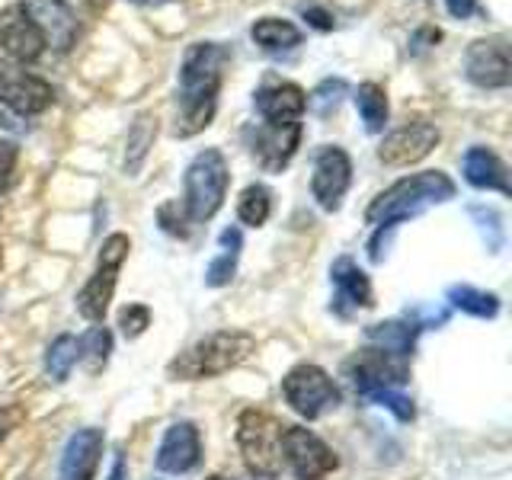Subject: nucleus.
Masks as SVG:
<instances>
[{
	"label": "nucleus",
	"mask_w": 512,
	"mask_h": 480,
	"mask_svg": "<svg viewBox=\"0 0 512 480\" xmlns=\"http://www.w3.org/2000/svg\"><path fill=\"white\" fill-rule=\"evenodd\" d=\"M231 61L228 45L221 42H196L186 48L183 64H180V84H176V116L173 135L192 138L202 128L212 125L215 109H218V90L224 77V64Z\"/></svg>",
	"instance_id": "1"
},
{
	"label": "nucleus",
	"mask_w": 512,
	"mask_h": 480,
	"mask_svg": "<svg viewBox=\"0 0 512 480\" xmlns=\"http://www.w3.org/2000/svg\"><path fill=\"white\" fill-rule=\"evenodd\" d=\"M448 199H455V183H452V176L442 170H423V173L397 180L391 189H384L365 212V221L375 228V240L368 250H375L381 244V237L391 234L400 221L416 218L420 212H426L429 205H439Z\"/></svg>",
	"instance_id": "2"
},
{
	"label": "nucleus",
	"mask_w": 512,
	"mask_h": 480,
	"mask_svg": "<svg viewBox=\"0 0 512 480\" xmlns=\"http://www.w3.org/2000/svg\"><path fill=\"white\" fill-rule=\"evenodd\" d=\"M256 349V340L244 330H218L208 333L205 340L192 343L186 352H180L167 375L176 381H202V378H218L224 372H231L244 362L250 352Z\"/></svg>",
	"instance_id": "3"
},
{
	"label": "nucleus",
	"mask_w": 512,
	"mask_h": 480,
	"mask_svg": "<svg viewBox=\"0 0 512 480\" xmlns=\"http://www.w3.org/2000/svg\"><path fill=\"white\" fill-rule=\"evenodd\" d=\"M231 186V170L228 160L218 148H205L192 157L183 176V215L192 224H202L218 215Z\"/></svg>",
	"instance_id": "4"
},
{
	"label": "nucleus",
	"mask_w": 512,
	"mask_h": 480,
	"mask_svg": "<svg viewBox=\"0 0 512 480\" xmlns=\"http://www.w3.org/2000/svg\"><path fill=\"white\" fill-rule=\"evenodd\" d=\"M282 423L263 410H244L237 416V448L247 471L256 477L282 474Z\"/></svg>",
	"instance_id": "5"
},
{
	"label": "nucleus",
	"mask_w": 512,
	"mask_h": 480,
	"mask_svg": "<svg viewBox=\"0 0 512 480\" xmlns=\"http://www.w3.org/2000/svg\"><path fill=\"white\" fill-rule=\"evenodd\" d=\"M282 394H285V404L298 416H304V420H320L324 413L340 407V400H343L336 381L324 368L311 362L295 365L292 372L282 378Z\"/></svg>",
	"instance_id": "6"
},
{
	"label": "nucleus",
	"mask_w": 512,
	"mask_h": 480,
	"mask_svg": "<svg viewBox=\"0 0 512 480\" xmlns=\"http://www.w3.org/2000/svg\"><path fill=\"white\" fill-rule=\"evenodd\" d=\"M128 250H132V240H128L125 234H109L103 240V250H100V260H96L93 276H90V282L80 288V295H77L80 317L93 320V324L106 317L109 301H112V295H116L119 269L125 263Z\"/></svg>",
	"instance_id": "7"
},
{
	"label": "nucleus",
	"mask_w": 512,
	"mask_h": 480,
	"mask_svg": "<svg viewBox=\"0 0 512 480\" xmlns=\"http://www.w3.org/2000/svg\"><path fill=\"white\" fill-rule=\"evenodd\" d=\"M346 375L365 400L375 391H400L410 381V362L394 352H384L378 346L356 352L346 362Z\"/></svg>",
	"instance_id": "8"
},
{
	"label": "nucleus",
	"mask_w": 512,
	"mask_h": 480,
	"mask_svg": "<svg viewBox=\"0 0 512 480\" xmlns=\"http://www.w3.org/2000/svg\"><path fill=\"white\" fill-rule=\"evenodd\" d=\"M282 468L292 471L298 480H324L340 468L333 448L304 426L282 429Z\"/></svg>",
	"instance_id": "9"
},
{
	"label": "nucleus",
	"mask_w": 512,
	"mask_h": 480,
	"mask_svg": "<svg viewBox=\"0 0 512 480\" xmlns=\"http://www.w3.org/2000/svg\"><path fill=\"white\" fill-rule=\"evenodd\" d=\"M0 103L16 116H39L55 103V90L45 77L26 71V64L0 58Z\"/></svg>",
	"instance_id": "10"
},
{
	"label": "nucleus",
	"mask_w": 512,
	"mask_h": 480,
	"mask_svg": "<svg viewBox=\"0 0 512 480\" xmlns=\"http://www.w3.org/2000/svg\"><path fill=\"white\" fill-rule=\"evenodd\" d=\"M256 116L269 128H292L301 125L304 109H308V93H304L292 80H269L253 93Z\"/></svg>",
	"instance_id": "11"
},
{
	"label": "nucleus",
	"mask_w": 512,
	"mask_h": 480,
	"mask_svg": "<svg viewBox=\"0 0 512 480\" xmlns=\"http://www.w3.org/2000/svg\"><path fill=\"white\" fill-rule=\"evenodd\" d=\"M352 183V160L343 148L327 144L314 157V176H311V192L317 205L324 212H336L343 205V196Z\"/></svg>",
	"instance_id": "12"
},
{
	"label": "nucleus",
	"mask_w": 512,
	"mask_h": 480,
	"mask_svg": "<svg viewBox=\"0 0 512 480\" xmlns=\"http://www.w3.org/2000/svg\"><path fill=\"white\" fill-rule=\"evenodd\" d=\"M20 7L32 23L39 26L45 48L68 52L77 39V16L68 0H20Z\"/></svg>",
	"instance_id": "13"
},
{
	"label": "nucleus",
	"mask_w": 512,
	"mask_h": 480,
	"mask_svg": "<svg viewBox=\"0 0 512 480\" xmlns=\"http://www.w3.org/2000/svg\"><path fill=\"white\" fill-rule=\"evenodd\" d=\"M439 144V128L432 122H410L400 125L397 132H391L381 141L378 160L384 167H410L416 160H423L432 154V148Z\"/></svg>",
	"instance_id": "14"
},
{
	"label": "nucleus",
	"mask_w": 512,
	"mask_h": 480,
	"mask_svg": "<svg viewBox=\"0 0 512 480\" xmlns=\"http://www.w3.org/2000/svg\"><path fill=\"white\" fill-rule=\"evenodd\" d=\"M0 52L7 55V61H16V64H32L45 52V39L39 26L16 4L0 10Z\"/></svg>",
	"instance_id": "15"
},
{
	"label": "nucleus",
	"mask_w": 512,
	"mask_h": 480,
	"mask_svg": "<svg viewBox=\"0 0 512 480\" xmlns=\"http://www.w3.org/2000/svg\"><path fill=\"white\" fill-rule=\"evenodd\" d=\"M103 445H106L103 429L96 426L77 429L68 439V445H64L58 480H93L103 461Z\"/></svg>",
	"instance_id": "16"
},
{
	"label": "nucleus",
	"mask_w": 512,
	"mask_h": 480,
	"mask_svg": "<svg viewBox=\"0 0 512 480\" xmlns=\"http://www.w3.org/2000/svg\"><path fill=\"white\" fill-rule=\"evenodd\" d=\"M202 461V436L192 423H173L157 448V468L167 474H189Z\"/></svg>",
	"instance_id": "17"
},
{
	"label": "nucleus",
	"mask_w": 512,
	"mask_h": 480,
	"mask_svg": "<svg viewBox=\"0 0 512 480\" xmlns=\"http://www.w3.org/2000/svg\"><path fill=\"white\" fill-rule=\"evenodd\" d=\"M330 282H333V311L340 317H349L359 308H372V282H368V276L349 256H340L333 263Z\"/></svg>",
	"instance_id": "18"
},
{
	"label": "nucleus",
	"mask_w": 512,
	"mask_h": 480,
	"mask_svg": "<svg viewBox=\"0 0 512 480\" xmlns=\"http://www.w3.org/2000/svg\"><path fill=\"white\" fill-rule=\"evenodd\" d=\"M298 141H301V125H292V128L260 125L256 135L250 138V151L256 157V164H260L266 173H282L288 164H292Z\"/></svg>",
	"instance_id": "19"
},
{
	"label": "nucleus",
	"mask_w": 512,
	"mask_h": 480,
	"mask_svg": "<svg viewBox=\"0 0 512 480\" xmlns=\"http://www.w3.org/2000/svg\"><path fill=\"white\" fill-rule=\"evenodd\" d=\"M468 77L484 90L509 84V52L503 39H480L468 48Z\"/></svg>",
	"instance_id": "20"
},
{
	"label": "nucleus",
	"mask_w": 512,
	"mask_h": 480,
	"mask_svg": "<svg viewBox=\"0 0 512 480\" xmlns=\"http://www.w3.org/2000/svg\"><path fill=\"white\" fill-rule=\"evenodd\" d=\"M464 180L474 189H496V192H503V196L509 192L503 160L487 148H471L464 154Z\"/></svg>",
	"instance_id": "21"
},
{
	"label": "nucleus",
	"mask_w": 512,
	"mask_h": 480,
	"mask_svg": "<svg viewBox=\"0 0 512 480\" xmlns=\"http://www.w3.org/2000/svg\"><path fill=\"white\" fill-rule=\"evenodd\" d=\"M250 36L256 45L263 48V52H288V48L301 45V29L288 20H276V16H263V20H256Z\"/></svg>",
	"instance_id": "22"
},
{
	"label": "nucleus",
	"mask_w": 512,
	"mask_h": 480,
	"mask_svg": "<svg viewBox=\"0 0 512 480\" xmlns=\"http://www.w3.org/2000/svg\"><path fill=\"white\" fill-rule=\"evenodd\" d=\"M416 333L420 327L416 324H404V320H388V324H372L365 330V336L372 340V346L384 349V352H394V356H410L413 346H416Z\"/></svg>",
	"instance_id": "23"
},
{
	"label": "nucleus",
	"mask_w": 512,
	"mask_h": 480,
	"mask_svg": "<svg viewBox=\"0 0 512 480\" xmlns=\"http://www.w3.org/2000/svg\"><path fill=\"white\" fill-rule=\"evenodd\" d=\"M356 109H359V116H362L365 128L372 135H378L381 128L388 125V93H384V87L375 84V80H365V84H359Z\"/></svg>",
	"instance_id": "24"
},
{
	"label": "nucleus",
	"mask_w": 512,
	"mask_h": 480,
	"mask_svg": "<svg viewBox=\"0 0 512 480\" xmlns=\"http://www.w3.org/2000/svg\"><path fill=\"white\" fill-rule=\"evenodd\" d=\"M154 135H157V119L148 116V112H141V116L132 122V128H128V141H125V173H138V167L144 164V157H148L151 144H154Z\"/></svg>",
	"instance_id": "25"
},
{
	"label": "nucleus",
	"mask_w": 512,
	"mask_h": 480,
	"mask_svg": "<svg viewBox=\"0 0 512 480\" xmlns=\"http://www.w3.org/2000/svg\"><path fill=\"white\" fill-rule=\"evenodd\" d=\"M77 362H80V346H77V336H71V333H61L45 352V372L55 381H68L71 368Z\"/></svg>",
	"instance_id": "26"
},
{
	"label": "nucleus",
	"mask_w": 512,
	"mask_h": 480,
	"mask_svg": "<svg viewBox=\"0 0 512 480\" xmlns=\"http://www.w3.org/2000/svg\"><path fill=\"white\" fill-rule=\"evenodd\" d=\"M272 212V192L263 183H253L240 192V202H237V218L247 224V228H260L266 224Z\"/></svg>",
	"instance_id": "27"
},
{
	"label": "nucleus",
	"mask_w": 512,
	"mask_h": 480,
	"mask_svg": "<svg viewBox=\"0 0 512 480\" xmlns=\"http://www.w3.org/2000/svg\"><path fill=\"white\" fill-rule=\"evenodd\" d=\"M448 301H452L458 311L474 314V317H496V311H500V298L490 292H480V288H471V285L448 288Z\"/></svg>",
	"instance_id": "28"
},
{
	"label": "nucleus",
	"mask_w": 512,
	"mask_h": 480,
	"mask_svg": "<svg viewBox=\"0 0 512 480\" xmlns=\"http://www.w3.org/2000/svg\"><path fill=\"white\" fill-rule=\"evenodd\" d=\"M221 247H224V253L218 256V260L208 266V272H205V282L208 285H228L231 279H234V269H237V253H240V231L237 228H228L221 234Z\"/></svg>",
	"instance_id": "29"
},
{
	"label": "nucleus",
	"mask_w": 512,
	"mask_h": 480,
	"mask_svg": "<svg viewBox=\"0 0 512 480\" xmlns=\"http://www.w3.org/2000/svg\"><path fill=\"white\" fill-rule=\"evenodd\" d=\"M80 346V362H87L90 372H100L109 359V349H112V333L106 327H90L84 336L77 340Z\"/></svg>",
	"instance_id": "30"
},
{
	"label": "nucleus",
	"mask_w": 512,
	"mask_h": 480,
	"mask_svg": "<svg viewBox=\"0 0 512 480\" xmlns=\"http://www.w3.org/2000/svg\"><path fill=\"white\" fill-rule=\"evenodd\" d=\"M119 327H122V333L128 336V340H135V336H141L144 330L151 327V311L144 308V304H128V308L122 311V317H119Z\"/></svg>",
	"instance_id": "31"
},
{
	"label": "nucleus",
	"mask_w": 512,
	"mask_h": 480,
	"mask_svg": "<svg viewBox=\"0 0 512 480\" xmlns=\"http://www.w3.org/2000/svg\"><path fill=\"white\" fill-rule=\"evenodd\" d=\"M16 160H20V148L13 141L0 138V192H7L16 173Z\"/></svg>",
	"instance_id": "32"
},
{
	"label": "nucleus",
	"mask_w": 512,
	"mask_h": 480,
	"mask_svg": "<svg viewBox=\"0 0 512 480\" xmlns=\"http://www.w3.org/2000/svg\"><path fill=\"white\" fill-rule=\"evenodd\" d=\"M20 407H0V442H4L10 432L16 429V423H20Z\"/></svg>",
	"instance_id": "33"
},
{
	"label": "nucleus",
	"mask_w": 512,
	"mask_h": 480,
	"mask_svg": "<svg viewBox=\"0 0 512 480\" xmlns=\"http://www.w3.org/2000/svg\"><path fill=\"white\" fill-rule=\"evenodd\" d=\"M445 7L455 20H468V16L477 10V0H445Z\"/></svg>",
	"instance_id": "34"
},
{
	"label": "nucleus",
	"mask_w": 512,
	"mask_h": 480,
	"mask_svg": "<svg viewBox=\"0 0 512 480\" xmlns=\"http://www.w3.org/2000/svg\"><path fill=\"white\" fill-rule=\"evenodd\" d=\"M304 20H308L311 26H317V29H333V20H330V13L317 10V7H304Z\"/></svg>",
	"instance_id": "35"
},
{
	"label": "nucleus",
	"mask_w": 512,
	"mask_h": 480,
	"mask_svg": "<svg viewBox=\"0 0 512 480\" xmlns=\"http://www.w3.org/2000/svg\"><path fill=\"white\" fill-rule=\"evenodd\" d=\"M109 480H125V458L122 455H116V468H112Z\"/></svg>",
	"instance_id": "36"
},
{
	"label": "nucleus",
	"mask_w": 512,
	"mask_h": 480,
	"mask_svg": "<svg viewBox=\"0 0 512 480\" xmlns=\"http://www.w3.org/2000/svg\"><path fill=\"white\" fill-rule=\"evenodd\" d=\"M132 4H141V7H151V4H164V0H132Z\"/></svg>",
	"instance_id": "37"
},
{
	"label": "nucleus",
	"mask_w": 512,
	"mask_h": 480,
	"mask_svg": "<svg viewBox=\"0 0 512 480\" xmlns=\"http://www.w3.org/2000/svg\"><path fill=\"white\" fill-rule=\"evenodd\" d=\"M208 480H231V477H221V474H215V477H208Z\"/></svg>",
	"instance_id": "38"
},
{
	"label": "nucleus",
	"mask_w": 512,
	"mask_h": 480,
	"mask_svg": "<svg viewBox=\"0 0 512 480\" xmlns=\"http://www.w3.org/2000/svg\"><path fill=\"white\" fill-rule=\"evenodd\" d=\"M0 269H4V250H0Z\"/></svg>",
	"instance_id": "39"
}]
</instances>
